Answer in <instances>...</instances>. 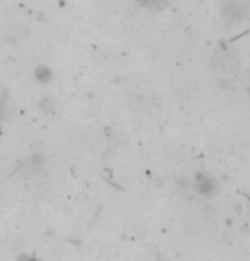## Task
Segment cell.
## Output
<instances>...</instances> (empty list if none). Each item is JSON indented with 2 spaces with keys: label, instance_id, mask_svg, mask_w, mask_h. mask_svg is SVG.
I'll return each instance as SVG.
<instances>
[{
  "label": "cell",
  "instance_id": "cell-2",
  "mask_svg": "<svg viewBox=\"0 0 250 261\" xmlns=\"http://www.w3.org/2000/svg\"><path fill=\"white\" fill-rule=\"evenodd\" d=\"M194 185H195V190L204 196H211L218 191L216 179H214L213 176L206 174V172H197V174H195Z\"/></svg>",
  "mask_w": 250,
  "mask_h": 261
},
{
  "label": "cell",
  "instance_id": "cell-4",
  "mask_svg": "<svg viewBox=\"0 0 250 261\" xmlns=\"http://www.w3.org/2000/svg\"><path fill=\"white\" fill-rule=\"evenodd\" d=\"M141 7L148 9V11H160L165 6H168L170 0H135Z\"/></svg>",
  "mask_w": 250,
  "mask_h": 261
},
{
  "label": "cell",
  "instance_id": "cell-1",
  "mask_svg": "<svg viewBox=\"0 0 250 261\" xmlns=\"http://www.w3.org/2000/svg\"><path fill=\"white\" fill-rule=\"evenodd\" d=\"M248 11V0H221V12L230 21H240Z\"/></svg>",
  "mask_w": 250,
  "mask_h": 261
},
{
  "label": "cell",
  "instance_id": "cell-3",
  "mask_svg": "<svg viewBox=\"0 0 250 261\" xmlns=\"http://www.w3.org/2000/svg\"><path fill=\"white\" fill-rule=\"evenodd\" d=\"M34 79L41 84H48L53 79V70L48 65H40L34 70Z\"/></svg>",
  "mask_w": 250,
  "mask_h": 261
}]
</instances>
